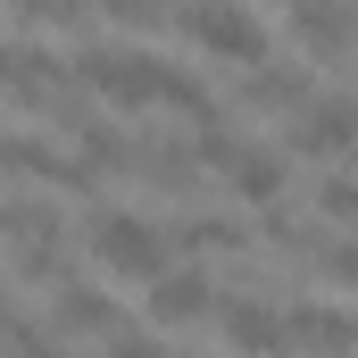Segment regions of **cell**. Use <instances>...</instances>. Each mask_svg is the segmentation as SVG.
<instances>
[{"instance_id": "6da1fadb", "label": "cell", "mask_w": 358, "mask_h": 358, "mask_svg": "<svg viewBox=\"0 0 358 358\" xmlns=\"http://www.w3.org/2000/svg\"><path fill=\"white\" fill-rule=\"evenodd\" d=\"M167 234L150 225V217H134V208H108V217H92V267L117 275V283H150V275L167 267Z\"/></svg>"}, {"instance_id": "7a4b0ae2", "label": "cell", "mask_w": 358, "mask_h": 358, "mask_svg": "<svg viewBox=\"0 0 358 358\" xmlns=\"http://www.w3.org/2000/svg\"><path fill=\"white\" fill-rule=\"evenodd\" d=\"M176 25H183V42L208 50V59H234V67H259V59H267V25H259L242 0H183Z\"/></svg>"}, {"instance_id": "3957f363", "label": "cell", "mask_w": 358, "mask_h": 358, "mask_svg": "<svg viewBox=\"0 0 358 358\" xmlns=\"http://www.w3.org/2000/svg\"><path fill=\"white\" fill-rule=\"evenodd\" d=\"M292 142H300L308 159H342V150H358V92L300 100V125H292Z\"/></svg>"}, {"instance_id": "277c9868", "label": "cell", "mask_w": 358, "mask_h": 358, "mask_svg": "<svg viewBox=\"0 0 358 358\" xmlns=\"http://www.w3.org/2000/svg\"><path fill=\"white\" fill-rule=\"evenodd\" d=\"M292 34H300V50H308L317 67L358 50V17H350V8H334V0H292Z\"/></svg>"}, {"instance_id": "5b68a950", "label": "cell", "mask_w": 358, "mask_h": 358, "mask_svg": "<svg viewBox=\"0 0 358 358\" xmlns=\"http://www.w3.org/2000/svg\"><path fill=\"white\" fill-rule=\"evenodd\" d=\"M208 317V275L200 267H159L150 275V325L176 334V325H200Z\"/></svg>"}, {"instance_id": "8992f818", "label": "cell", "mask_w": 358, "mask_h": 358, "mask_svg": "<svg viewBox=\"0 0 358 358\" xmlns=\"http://www.w3.org/2000/svg\"><path fill=\"white\" fill-rule=\"evenodd\" d=\"M50 334H67V342H134V325H125V317H117L100 292H59Z\"/></svg>"}, {"instance_id": "52a82bcc", "label": "cell", "mask_w": 358, "mask_h": 358, "mask_svg": "<svg viewBox=\"0 0 358 358\" xmlns=\"http://www.w3.org/2000/svg\"><path fill=\"white\" fill-rule=\"evenodd\" d=\"M225 183H234V200H250V208H275L283 200V183H292V167L275 159V150H234V167H225Z\"/></svg>"}, {"instance_id": "ba28073f", "label": "cell", "mask_w": 358, "mask_h": 358, "mask_svg": "<svg viewBox=\"0 0 358 358\" xmlns=\"http://www.w3.org/2000/svg\"><path fill=\"white\" fill-rule=\"evenodd\" d=\"M217 334H225L234 350H283V317H275L267 300H225Z\"/></svg>"}, {"instance_id": "9c48e42d", "label": "cell", "mask_w": 358, "mask_h": 358, "mask_svg": "<svg viewBox=\"0 0 358 358\" xmlns=\"http://www.w3.org/2000/svg\"><path fill=\"white\" fill-rule=\"evenodd\" d=\"M242 100H250L259 117H283V108H300V100H308V76H300V67L283 76V67H267V59H259V67H250V92H242Z\"/></svg>"}, {"instance_id": "30bf717a", "label": "cell", "mask_w": 358, "mask_h": 358, "mask_svg": "<svg viewBox=\"0 0 358 358\" xmlns=\"http://www.w3.org/2000/svg\"><path fill=\"white\" fill-rule=\"evenodd\" d=\"M317 208H325L334 225H358V176H325L317 183Z\"/></svg>"}, {"instance_id": "8fae6325", "label": "cell", "mask_w": 358, "mask_h": 358, "mask_svg": "<svg viewBox=\"0 0 358 358\" xmlns=\"http://www.w3.org/2000/svg\"><path fill=\"white\" fill-rule=\"evenodd\" d=\"M317 275L342 283V292H358V242H317Z\"/></svg>"}, {"instance_id": "7c38bea8", "label": "cell", "mask_w": 358, "mask_h": 358, "mask_svg": "<svg viewBox=\"0 0 358 358\" xmlns=\"http://www.w3.org/2000/svg\"><path fill=\"white\" fill-rule=\"evenodd\" d=\"M92 8H100V17H117V25H150L167 0H92Z\"/></svg>"}, {"instance_id": "4fadbf2b", "label": "cell", "mask_w": 358, "mask_h": 358, "mask_svg": "<svg viewBox=\"0 0 358 358\" xmlns=\"http://www.w3.org/2000/svg\"><path fill=\"white\" fill-rule=\"evenodd\" d=\"M0 217H8V208H0Z\"/></svg>"}]
</instances>
